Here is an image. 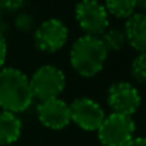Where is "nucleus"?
I'll use <instances>...</instances> for the list:
<instances>
[{"instance_id":"1","label":"nucleus","mask_w":146,"mask_h":146,"mask_svg":"<svg viewBox=\"0 0 146 146\" xmlns=\"http://www.w3.org/2000/svg\"><path fill=\"white\" fill-rule=\"evenodd\" d=\"M33 92L29 77L13 67L0 70V108L11 113H20L33 104Z\"/></svg>"},{"instance_id":"2","label":"nucleus","mask_w":146,"mask_h":146,"mask_svg":"<svg viewBox=\"0 0 146 146\" xmlns=\"http://www.w3.org/2000/svg\"><path fill=\"white\" fill-rule=\"evenodd\" d=\"M108 51L99 37L82 36L71 47L70 62L71 67L81 75L91 78L99 74L105 65Z\"/></svg>"},{"instance_id":"3","label":"nucleus","mask_w":146,"mask_h":146,"mask_svg":"<svg viewBox=\"0 0 146 146\" xmlns=\"http://www.w3.org/2000/svg\"><path fill=\"white\" fill-rule=\"evenodd\" d=\"M135 122L131 116L111 113L98 128V139L104 146H125L135 138Z\"/></svg>"},{"instance_id":"4","label":"nucleus","mask_w":146,"mask_h":146,"mask_svg":"<svg viewBox=\"0 0 146 146\" xmlns=\"http://www.w3.org/2000/svg\"><path fill=\"white\" fill-rule=\"evenodd\" d=\"M33 97L40 102L58 98L65 88L64 72L54 65H43L37 68L30 78Z\"/></svg>"},{"instance_id":"5","label":"nucleus","mask_w":146,"mask_h":146,"mask_svg":"<svg viewBox=\"0 0 146 146\" xmlns=\"http://www.w3.org/2000/svg\"><path fill=\"white\" fill-rule=\"evenodd\" d=\"M75 20L85 36H101L109 26V14L98 0H80L75 6Z\"/></svg>"},{"instance_id":"6","label":"nucleus","mask_w":146,"mask_h":146,"mask_svg":"<svg viewBox=\"0 0 146 146\" xmlns=\"http://www.w3.org/2000/svg\"><path fill=\"white\" fill-rule=\"evenodd\" d=\"M33 40L36 47L43 52H55L68 40V29L60 19H48L34 29Z\"/></svg>"},{"instance_id":"7","label":"nucleus","mask_w":146,"mask_h":146,"mask_svg":"<svg viewBox=\"0 0 146 146\" xmlns=\"http://www.w3.org/2000/svg\"><path fill=\"white\" fill-rule=\"evenodd\" d=\"M141 94L131 82L119 81L109 87L108 90V105L112 109V113H119L131 116L141 106Z\"/></svg>"},{"instance_id":"8","label":"nucleus","mask_w":146,"mask_h":146,"mask_svg":"<svg viewBox=\"0 0 146 146\" xmlns=\"http://www.w3.org/2000/svg\"><path fill=\"white\" fill-rule=\"evenodd\" d=\"M71 122H74L82 131L94 132L98 131L102 121L105 119V112L101 105L91 98H78L70 104Z\"/></svg>"},{"instance_id":"9","label":"nucleus","mask_w":146,"mask_h":146,"mask_svg":"<svg viewBox=\"0 0 146 146\" xmlns=\"http://www.w3.org/2000/svg\"><path fill=\"white\" fill-rule=\"evenodd\" d=\"M37 116L46 128L52 131L64 129L71 123L70 105L60 98L40 102L37 105Z\"/></svg>"},{"instance_id":"10","label":"nucleus","mask_w":146,"mask_h":146,"mask_svg":"<svg viewBox=\"0 0 146 146\" xmlns=\"http://www.w3.org/2000/svg\"><path fill=\"white\" fill-rule=\"evenodd\" d=\"M123 33L126 43L139 52L146 51V14L135 13L126 19Z\"/></svg>"},{"instance_id":"11","label":"nucleus","mask_w":146,"mask_h":146,"mask_svg":"<svg viewBox=\"0 0 146 146\" xmlns=\"http://www.w3.org/2000/svg\"><path fill=\"white\" fill-rule=\"evenodd\" d=\"M21 119L11 112L0 111V146L11 145L21 136Z\"/></svg>"},{"instance_id":"12","label":"nucleus","mask_w":146,"mask_h":146,"mask_svg":"<svg viewBox=\"0 0 146 146\" xmlns=\"http://www.w3.org/2000/svg\"><path fill=\"white\" fill-rule=\"evenodd\" d=\"M104 6L108 14L116 19H129L135 14V9L138 7L136 0H105Z\"/></svg>"},{"instance_id":"13","label":"nucleus","mask_w":146,"mask_h":146,"mask_svg":"<svg viewBox=\"0 0 146 146\" xmlns=\"http://www.w3.org/2000/svg\"><path fill=\"white\" fill-rule=\"evenodd\" d=\"M101 41L106 51H121L126 44V37L123 33V29H106L101 34Z\"/></svg>"},{"instance_id":"14","label":"nucleus","mask_w":146,"mask_h":146,"mask_svg":"<svg viewBox=\"0 0 146 146\" xmlns=\"http://www.w3.org/2000/svg\"><path fill=\"white\" fill-rule=\"evenodd\" d=\"M131 74L135 81L141 84H146V51L139 52L135 57L131 65Z\"/></svg>"},{"instance_id":"15","label":"nucleus","mask_w":146,"mask_h":146,"mask_svg":"<svg viewBox=\"0 0 146 146\" xmlns=\"http://www.w3.org/2000/svg\"><path fill=\"white\" fill-rule=\"evenodd\" d=\"M14 26L21 33H29V31H33L36 29V21L33 19L31 14L29 13H19L16 17H14Z\"/></svg>"},{"instance_id":"16","label":"nucleus","mask_w":146,"mask_h":146,"mask_svg":"<svg viewBox=\"0 0 146 146\" xmlns=\"http://www.w3.org/2000/svg\"><path fill=\"white\" fill-rule=\"evenodd\" d=\"M26 0H0V9L7 11H17L24 6Z\"/></svg>"},{"instance_id":"17","label":"nucleus","mask_w":146,"mask_h":146,"mask_svg":"<svg viewBox=\"0 0 146 146\" xmlns=\"http://www.w3.org/2000/svg\"><path fill=\"white\" fill-rule=\"evenodd\" d=\"M6 57H7V41H6L4 33L0 31V70L3 68L6 62Z\"/></svg>"},{"instance_id":"18","label":"nucleus","mask_w":146,"mask_h":146,"mask_svg":"<svg viewBox=\"0 0 146 146\" xmlns=\"http://www.w3.org/2000/svg\"><path fill=\"white\" fill-rule=\"evenodd\" d=\"M125 146H146V138H133Z\"/></svg>"},{"instance_id":"19","label":"nucleus","mask_w":146,"mask_h":146,"mask_svg":"<svg viewBox=\"0 0 146 146\" xmlns=\"http://www.w3.org/2000/svg\"><path fill=\"white\" fill-rule=\"evenodd\" d=\"M136 4H138V7H145V4H146V0H136Z\"/></svg>"},{"instance_id":"20","label":"nucleus","mask_w":146,"mask_h":146,"mask_svg":"<svg viewBox=\"0 0 146 146\" xmlns=\"http://www.w3.org/2000/svg\"><path fill=\"white\" fill-rule=\"evenodd\" d=\"M0 23H1V9H0Z\"/></svg>"},{"instance_id":"21","label":"nucleus","mask_w":146,"mask_h":146,"mask_svg":"<svg viewBox=\"0 0 146 146\" xmlns=\"http://www.w3.org/2000/svg\"><path fill=\"white\" fill-rule=\"evenodd\" d=\"M143 10H145V14H146V4H145V7H143Z\"/></svg>"}]
</instances>
